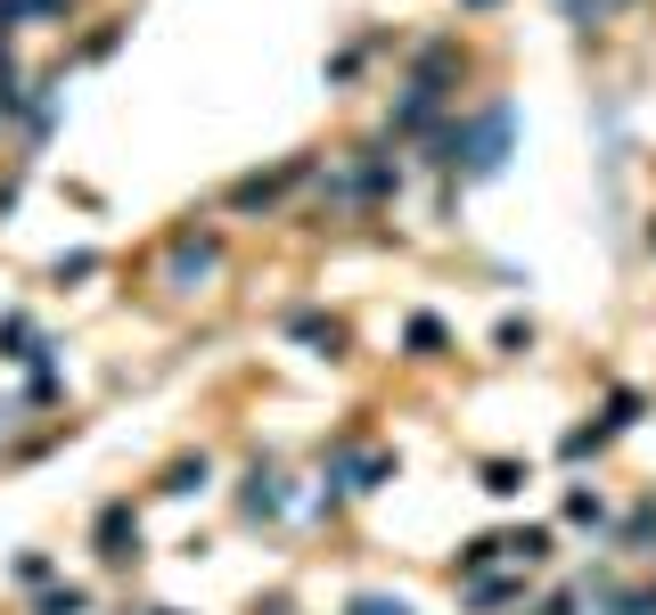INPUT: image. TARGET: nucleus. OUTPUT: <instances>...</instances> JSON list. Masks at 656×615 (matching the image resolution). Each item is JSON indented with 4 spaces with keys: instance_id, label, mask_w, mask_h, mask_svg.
Returning a JSON list of instances; mask_svg holds the SVG:
<instances>
[{
    "instance_id": "obj_1",
    "label": "nucleus",
    "mask_w": 656,
    "mask_h": 615,
    "mask_svg": "<svg viewBox=\"0 0 656 615\" xmlns=\"http://www.w3.org/2000/svg\"><path fill=\"white\" fill-rule=\"evenodd\" d=\"M460 157H468V173H476V181H493L501 164H509V108H493V115H484L476 132L460 140Z\"/></svg>"
},
{
    "instance_id": "obj_2",
    "label": "nucleus",
    "mask_w": 656,
    "mask_h": 615,
    "mask_svg": "<svg viewBox=\"0 0 656 615\" xmlns=\"http://www.w3.org/2000/svg\"><path fill=\"white\" fill-rule=\"evenodd\" d=\"M345 615H411V607H402V599H377V591H370V599H353Z\"/></svg>"
}]
</instances>
